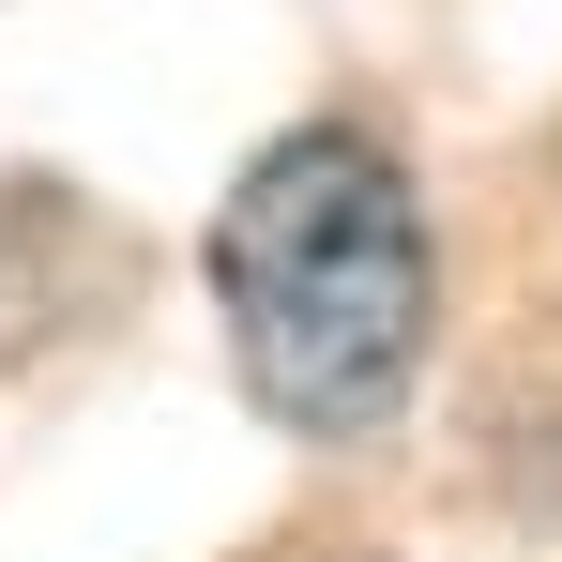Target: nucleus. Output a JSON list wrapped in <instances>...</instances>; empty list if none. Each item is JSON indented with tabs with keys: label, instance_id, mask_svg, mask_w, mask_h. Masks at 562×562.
I'll return each instance as SVG.
<instances>
[{
	"label": "nucleus",
	"instance_id": "obj_1",
	"mask_svg": "<svg viewBox=\"0 0 562 562\" xmlns=\"http://www.w3.org/2000/svg\"><path fill=\"white\" fill-rule=\"evenodd\" d=\"M198 274H213L228 380L304 457H366L411 426L426 350H441V228H426V183L395 168L380 122L259 137L244 183L213 198Z\"/></svg>",
	"mask_w": 562,
	"mask_h": 562
},
{
	"label": "nucleus",
	"instance_id": "obj_2",
	"mask_svg": "<svg viewBox=\"0 0 562 562\" xmlns=\"http://www.w3.org/2000/svg\"><path fill=\"white\" fill-rule=\"evenodd\" d=\"M517 502H532V517H562V395H548V426H532V471H517Z\"/></svg>",
	"mask_w": 562,
	"mask_h": 562
},
{
	"label": "nucleus",
	"instance_id": "obj_3",
	"mask_svg": "<svg viewBox=\"0 0 562 562\" xmlns=\"http://www.w3.org/2000/svg\"><path fill=\"white\" fill-rule=\"evenodd\" d=\"M319 562H380V548H319Z\"/></svg>",
	"mask_w": 562,
	"mask_h": 562
}]
</instances>
